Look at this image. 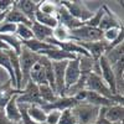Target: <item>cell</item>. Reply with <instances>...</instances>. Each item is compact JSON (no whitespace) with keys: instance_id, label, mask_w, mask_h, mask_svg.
<instances>
[{"instance_id":"cell-1","label":"cell","mask_w":124,"mask_h":124,"mask_svg":"<svg viewBox=\"0 0 124 124\" xmlns=\"http://www.w3.org/2000/svg\"><path fill=\"white\" fill-rule=\"evenodd\" d=\"M85 89L98 93V94H101L102 97H106V98L113 101L116 104H123V96H119V94L114 96L113 94V93L110 92V89L108 88V86L104 83V81L102 79L101 75L94 73V72H91V73L87 76Z\"/></svg>"},{"instance_id":"cell-2","label":"cell","mask_w":124,"mask_h":124,"mask_svg":"<svg viewBox=\"0 0 124 124\" xmlns=\"http://www.w3.org/2000/svg\"><path fill=\"white\" fill-rule=\"evenodd\" d=\"M71 110L76 118L77 124H93L97 119L99 108L83 102V103H77Z\"/></svg>"},{"instance_id":"cell-3","label":"cell","mask_w":124,"mask_h":124,"mask_svg":"<svg viewBox=\"0 0 124 124\" xmlns=\"http://www.w3.org/2000/svg\"><path fill=\"white\" fill-rule=\"evenodd\" d=\"M71 40L77 41V42H96V41L103 40V31L97 27H89V26H81L78 29L70 31Z\"/></svg>"},{"instance_id":"cell-4","label":"cell","mask_w":124,"mask_h":124,"mask_svg":"<svg viewBox=\"0 0 124 124\" xmlns=\"http://www.w3.org/2000/svg\"><path fill=\"white\" fill-rule=\"evenodd\" d=\"M16 102L19 104H26V106H42L44 103L40 98V93H39V86L35 85L32 81H29L24 86L21 92L17 94Z\"/></svg>"},{"instance_id":"cell-5","label":"cell","mask_w":124,"mask_h":124,"mask_svg":"<svg viewBox=\"0 0 124 124\" xmlns=\"http://www.w3.org/2000/svg\"><path fill=\"white\" fill-rule=\"evenodd\" d=\"M60 5L63 6L67 11L73 16L75 19L79 20L81 23H86L91 19V16L93 15V11L88 9V6L79 1V0H76V1H68V0H62V1H58Z\"/></svg>"},{"instance_id":"cell-6","label":"cell","mask_w":124,"mask_h":124,"mask_svg":"<svg viewBox=\"0 0 124 124\" xmlns=\"http://www.w3.org/2000/svg\"><path fill=\"white\" fill-rule=\"evenodd\" d=\"M20 60V66H21V73H23V88L24 86L29 82V76H30V71L34 67V65L40 60V55L31 52L30 50L26 47H23L21 52L19 55Z\"/></svg>"},{"instance_id":"cell-7","label":"cell","mask_w":124,"mask_h":124,"mask_svg":"<svg viewBox=\"0 0 124 124\" xmlns=\"http://www.w3.org/2000/svg\"><path fill=\"white\" fill-rule=\"evenodd\" d=\"M98 66H99V72L101 77L104 81V83L108 86L110 92L114 96H117V87H116V78H114V72H113L112 65L106 60L104 56H102L98 60Z\"/></svg>"},{"instance_id":"cell-8","label":"cell","mask_w":124,"mask_h":124,"mask_svg":"<svg viewBox=\"0 0 124 124\" xmlns=\"http://www.w3.org/2000/svg\"><path fill=\"white\" fill-rule=\"evenodd\" d=\"M81 65H79V56L75 60H71L67 62V66L65 70V87L66 91L75 86L81 78Z\"/></svg>"},{"instance_id":"cell-9","label":"cell","mask_w":124,"mask_h":124,"mask_svg":"<svg viewBox=\"0 0 124 124\" xmlns=\"http://www.w3.org/2000/svg\"><path fill=\"white\" fill-rule=\"evenodd\" d=\"M57 4H58V1H57ZM56 17H57L58 25L66 27L68 31L75 30V29H78V27H81V26H83V25H85V23H81L79 20L75 19V17L72 16L63 6L60 5V4H58V6H57Z\"/></svg>"},{"instance_id":"cell-10","label":"cell","mask_w":124,"mask_h":124,"mask_svg":"<svg viewBox=\"0 0 124 124\" xmlns=\"http://www.w3.org/2000/svg\"><path fill=\"white\" fill-rule=\"evenodd\" d=\"M104 6V15H103L98 29L102 31H106L109 29H123V21L108 8V5Z\"/></svg>"},{"instance_id":"cell-11","label":"cell","mask_w":124,"mask_h":124,"mask_svg":"<svg viewBox=\"0 0 124 124\" xmlns=\"http://www.w3.org/2000/svg\"><path fill=\"white\" fill-rule=\"evenodd\" d=\"M77 104V102L75 101L73 97H58L55 102L52 103H48V104H42L40 106L46 113L50 112V110H58V112H62L65 109H72Z\"/></svg>"},{"instance_id":"cell-12","label":"cell","mask_w":124,"mask_h":124,"mask_svg":"<svg viewBox=\"0 0 124 124\" xmlns=\"http://www.w3.org/2000/svg\"><path fill=\"white\" fill-rule=\"evenodd\" d=\"M20 92H21V91H16V93H14V94L11 96V98H10L8 101V103L5 104L4 109H3L4 113H5V116H6V118L13 124L21 122V114H20V109H19L17 102H16L17 94Z\"/></svg>"},{"instance_id":"cell-13","label":"cell","mask_w":124,"mask_h":124,"mask_svg":"<svg viewBox=\"0 0 124 124\" xmlns=\"http://www.w3.org/2000/svg\"><path fill=\"white\" fill-rule=\"evenodd\" d=\"M81 47H83L93 61H98L103 55L106 54L107 42L106 41H96V42H78Z\"/></svg>"},{"instance_id":"cell-14","label":"cell","mask_w":124,"mask_h":124,"mask_svg":"<svg viewBox=\"0 0 124 124\" xmlns=\"http://www.w3.org/2000/svg\"><path fill=\"white\" fill-rule=\"evenodd\" d=\"M39 55H40V56H44V57H46V58H48L50 61H52V62L71 61V60H75V58L78 57V56H76V55H73V54H68V52H66V51L61 50V48H58V47L41 51Z\"/></svg>"},{"instance_id":"cell-15","label":"cell","mask_w":124,"mask_h":124,"mask_svg":"<svg viewBox=\"0 0 124 124\" xmlns=\"http://www.w3.org/2000/svg\"><path fill=\"white\" fill-rule=\"evenodd\" d=\"M40 1H32V0H20V1H14V5L21 11L30 21H34L35 13L39 9Z\"/></svg>"},{"instance_id":"cell-16","label":"cell","mask_w":124,"mask_h":124,"mask_svg":"<svg viewBox=\"0 0 124 124\" xmlns=\"http://www.w3.org/2000/svg\"><path fill=\"white\" fill-rule=\"evenodd\" d=\"M4 21L6 23H13L15 25H19V24H24V25H27L31 27V25H32V21H30V20L20 11V10L13 5L11 8H10L8 11H6V15H5V20Z\"/></svg>"},{"instance_id":"cell-17","label":"cell","mask_w":124,"mask_h":124,"mask_svg":"<svg viewBox=\"0 0 124 124\" xmlns=\"http://www.w3.org/2000/svg\"><path fill=\"white\" fill-rule=\"evenodd\" d=\"M29 81H32L35 85L37 86H42V85H48L47 79H46V75H45V68L41 65L40 60L34 65V67L30 71V76H29Z\"/></svg>"},{"instance_id":"cell-18","label":"cell","mask_w":124,"mask_h":124,"mask_svg":"<svg viewBox=\"0 0 124 124\" xmlns=\"http://www.w3.org/2000/svg\"><path fill=\"white\" fill-rule=\"evenodd\" d=\"M85 102L88 103V104L96 106L98 108H101V107H110L113 104H116L113 101H110V99H108L106 97H102L101 94H98V93L91 92V91H87V93H86V101Z\"/></svg>"},{"instance_id":"cell-19","label":"cell","mask_w":124,"mask_h":124,"mask_svg":"<svg viewBox=\"0 0 124 124\" xmlns=\"http://www.w3.org/2000/svg\"><path fill=\"white\" fill-rule=\"evenodd\" d=\"M106 119L109 123L123 122L124 118V107L123 104H113L110 107H106Z\"/></svg>"},{"instance_id":"cell-20","label":"cell","mask_w":124,"mask_h":124,"mask_svg":"<svg viewBox=\"0 0 124 124\" xmlns=\"http://www.w3.org/2000/svg\"><path fill=\"white\" fill-rule=\"evenodd\" d=\"M31 31H32V35H34V39L39 40V41H45L50 37H52V32L54 30L50 29L47 26H44L36 21H32V25H31Z\"/></svg>"},{"instance_id":"cell-21","label":"cell","mask_w":124,"mask_h":124,"mask_svg":"<svg viewBox=\"0 0 124 124\" xmlns=\"http://www.w3.org/2000/svg\"><path fill=\"white\" fill-rule=\"evenodd\" d=\"M23 47H26L27 50H30L31 52L34 54H40L41 51H45V50H50V48H55L56 46L54 45H50L47 42H44V41H39L36 39H31L27 41H21Z\"/></svg>"},{"instance_id":"cell-22","label":"cell","mask_w":124,"mask_h":124,"mask_svg":"<svg viewBox=\"0 0 124 124\" xmlns=\"http://www.w3.org/2000/svg\"><path fill=\"white\" fill-rule=\"evenodd\" d=\"M0 39L4 44H6V46L9 47V50L14 51L16 55H20L23 50V44H21V40H20L15 34L11 35H0Z\"/></svg>"},{"instance_id":"cell-23","label":"cell","mask_w":124,"mask_h":124,"mask_svg":"<svg viewBox=\"0 0 124 124\" xmlns=\"http://www.w3.org/2000/svg\"><path fill=\"white\" fill-rule=\"evenodd\" d=\"M34 21L44 25V26H47V27L52 29V30L56 26H58V21H57L56 15H47V14H44V13H40L39 10L35 13Z\"/></svg>"},{"instance_id":"cell-24","label":"cell","mask_w":124,"mask_h":124,"mask_svg":"<svg viewBox=\"0 0 124 124\" xmlns=\"http://www.w3.org/2000/svg\"><path fill=\"white\" fill-rule=\"evenodd\" d=\"M27 116L32 119L34 122L36 123H40V124H45L46 122V114L47 113L41 108L40 106H36V104H32V106H27Z\"/></svg>"},{"instance_id":"cell-25","label":"cell","mask_w":124,"mask_h":124,"mask_svg":"<svg viewBox=\"0 0 124 124\" xmlns=\"http://www.w3.org/2000/svg\"><path fill=\"white\" fill-rule=\"evenodd\" d=\"M123 51H124V42H122L118 46L113 47L112 50L107 51V52L103 55V56L106 57V60L109 62L110 65H114V63H117L118 61L123 60V56H124Z\"/></svg>"},{"instance_id":"cell-26","label":"cell","mask_w":124,"mask_h":124,"mask_svg":"<svg viewBox=\"0 0 124 124\" xmlns=\"http://www.w3.org/2000/svg\"><path fill=\"white\" fill-rule=\"evenodd\" d=\"M39 93H40V98H41V101H42L44 104L52 103V102H55L58 98V96L55 93V91L51 88L48 85L39 86Z\"/></svg>"},{"instance_id":"cell-27","label":"cell","mask_w":124,"mask_h":124,"mask_svg":"<svg viewBox=\"0 0 124 124\" xmlns=\"http://www.w3.org/2000/svg\"><path fill=\"white\" fill-rule=\"evenodd\" d=\"M15 35H16L20 40H21V41H27V40L34 39V35H32V31H31V27L27 26V25H24V24L16 25Z\"/></svg>"},{"instance_id":"cell-28","label":"cell","mask_w":124,"mask_h":124,"mask_svg":"<svg viewBox=\"0 0 124 124\" xmlns=\"http://www.w3.org/2000/svg\"><path fill=\"white\" fill-rule=\"evenodd\" d=\"M52 37L58 41V42H66V41H70L71 40V35H70V31L63 27V26H56L54 29V32H52Z\"/></svg>"},{"instance_id":"cell-29","label":"cell","mask_w":124,"mask_h":124,"mask_svg":"<svg viewBox=\"0 0 124 124\" xmlns=\"http://www.w3.org/2000/svg\"><path fill=\"white\" fill-rule=\"evenodd\" d=\"M57 6H58L57 1H40L37 10L40 13H44L47 15H56Z\"/></svg>"},{"instance_id":"cell-30","label":"cell","mask_w":124,"mask_h":124,"mask_svg":"<svg viewBox=\"0 0 124 124\" xmlns=\"http://www.w3.org/2000/svg\"><path fill=\"white\" fill-rule=\"evenodd\" d=\"M103 15H104V6L102 5V6L97 10V11L93 13V15L91 16V19L88 20V21L85 23V25H86V26H89V27H97V29H98L99 23H101Z\"/></svg>"},{"instance_id":"cell-31","label":"cell","mask_w":124,"mask_h":124,"mask_svg":"<svg viewBox=\"0 0 124 124\" xmlns=\"http://www.w3.org/2000/svg\"><path fill=\"white\" fill-rule=\"evenodd\" d=\"M122 32H123V29H109V30H106V31H103V41H106L107 44H110Z\"/></svg>"},{"instance_id":"cell-32","label":"cell","mask_w":124,"mask_h":124,"mask_svg":"<svg viewBox=\"0 0 124 124\" xmlns=\"http://www.w3.org/2000/svg\"><path fill=\"white\" fill-rule=\"evenodd\" d=\"M58 124H77L76 118H75L71 109H65V110L61 112Z\"/></svg>"},{"instance_id":"cell-33","label":"cell","mask_w":124,"mask_h":124,"mask_svg":"<svg viewBox=\"0 0 124 124\" xmlns=\"http://www.w3.org/2000/svg\"><path fill=\"white\" fill-rule=\"evenodd\" d=\"M19 109H20V114H21V124H40V123H36L31 119L29 116H27V106L26 104H19Z\"/></svg>"},{"instance_id":"cell-34","label":"cell","mask_w":124,"mask_h":124,"mask_svg":"<svg viewBox=\"0 0 124 124\" xmlns=\"http://www.w3.org/2000/svg\"><path fill=\"white\" fill-rule=\"evenodd\" d=\"M15 31H16V25L13 23L4 21L0 25V35H11L15 34Z\"/></svg>"},{"instance_id":"cell-35","label":"cell","mask_w":124,"mask_h":124,"mask_svg":"<svg viewBox=\"0 0 124 124\" xmlns=\"http://www.w3.org/2000/svg\"><path fill=\"white\" fill-rule=\"evenodd\" d=\"M60 116H61V112H58V110H50V112H47L45 124H58Z\"/></svg>"},{"instance_id":"cell-36","label":"cell","mask_w":124,"mask_h":124,"mask_svg":"<svg viewBox=\"0 0 124 124\" xmlns=\"http://www.w3.org/2000/svg\"><path fill=\"white\" fill-rule=\"evenodd\" d=\"M14 5L13 0H0V13H5Z\"/></svg>"},{"instance_id":"cell-37","label":"cell","mask_w":124,"mask_h":124,"mask_svg":"<svg viewBox=\"0 0 124 124\" xmlns=\"http://www.w3.org/2000/svg\"><path fill=\"white\" fill-rule=\"evenodd\" d=\"M0 124H13L6 118V116H5V113H4L3 109H0Z\"/></svg>"},{"instance_id":"cell-38","label":"cell","mask_w":124,"mask_h":124,"mask_svg":"<svg viewBox=\"0 0 124 124\" xmlns=\"http://www.w3.org/2000/svg\"><path fill=\"white\" fill-rule=\"evenodd\" d=\"M6 50H9V47L6 46V44L3 42L1 39H0V51H6Z\"/></svg>"},{"instance_id":"cell-39","label":"cell","mask_w":124,"mask_h":124,"mask_svg":"<svg viewBox=\"0 0 124 124\" xmlns=\"http://www.w3.org/2000/svg\"><path fill=\"white\" fill-rule=\"evenodd\" d=\"M110 124H123V122H116V123H110Z\"/></svg>"},{"instance_id":"cell-40","label":"cell","mask_w":124,"mask_h":124,"mask_svg":"<svg viewBox=\"0 0 124 124\" xmlns=\"http://www.w3.org/2000/svg\"><path fill=\"white\" fill-rule=\"evenodd\" d=\"M15 124H21V122H19V123H15Z\"/></svg>"}]
</instances>
